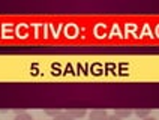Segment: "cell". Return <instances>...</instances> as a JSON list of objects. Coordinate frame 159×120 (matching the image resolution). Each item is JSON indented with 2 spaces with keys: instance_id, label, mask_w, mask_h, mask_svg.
<instances>
[{
  "instance_id": "obj_9",
  "label": "cell",
  "mask_w": 159,
  "mask_h": 120,
  "mask_svg": "<svg viewBox=\"0 0 159 120\" xmlns=\"http://www.w3.org/2000/svg\"><path fill=\"white\" fill-rule=\"evenodd\" d=\"M143 120H158V119H155V117H150V116H149V117H146V119H143Z\"/></svg>"
},
{
  "instance_id": "obj_5",
  "label": "cell",
  "mask_w": 159,
  "mask_h": 120,
  "mask_svg": "<svg viewBox=\"0 0 159 120\" xmlns=\"http://www.w3.org/2000/svg\"><path fill=\"white\" fill-rule=\"evenodd\" d=\"M53 120H75L74 117H71L68 113H60L59 116H56Z\"/></svg>"
},
{
  "instance_id": "obj_6",
  "label": "cell",
  "mask_w": 159,
  "mask_h": 120,
  "mask_svg": "<svg viewBox=\"0 0 159 120\" xmlns=\"http://www.w3.org/2000/svg\"><path fill=\"white\" fill-rule=\"evenodd\" d=\"M149 114H150V111H149V110H135V116L143 117V119L149 117Z\"/></svg>"
},
{
  "instance_id": "obj_1",
  "label": "cell",
  "mask_w": 159,
  "mask_h": 120,
  "mask_svg": "<svg viewBox=\"0 0 159 120\" xmlns=\"http://www.w3.org/2000/svg\"><path fill=\"white\" fill-rule=\"evenodd\" d=\"M108 113L105 110H93L89 114V120H107Z\"/></svg>"
},
{
  "instance_id": "obj_8",
  "label": "cell",
  "mask_w": 159,
  "mask_h": 120,
  "mask_svg": "<svg viewBox=\"0 0 159 120\" xmlns=\"http://www.w3.org/2000/svg\"><path fill=\"white\" fill-rule=\"evenodd\" d=\"M107 120H122V119H119L117 116H114V114H113V116H108V117H107Z\"/></svg>"
},
{
  "instance_id": "obj_7",
  "label": "cell",
  "mask_w": 159,
  "mask_h": 120,
  "mask_svg": "<svg viewBox=\"0 0 159 120\" xmlns=\"http://www.w3.org/2000/svg\"><path fill=\"white\" fill-rule=\"evenodd\" d=\"M45 114H47V116H53V117H56V116L60 114V111H59V110H47Z\"/></svg>"
},
{
  "instance_id": "obj_3",
  "label": "cell",
  "mask_w": 159,
  "mask_h": 120,
  "mask_svg": "<svg viewBox=\"0 0 159 120\" xmlns=\"http://www.w3.org/2000/svg\"><path fill=\"white\" fill-rule=\"evenodd\" d=\"M114 116H117L119 119H123V117H129L131 116V111L129 110H116Z\"/></svg>"
},
{
  "instance_id": "obj_2",
  "label": "cell",
  "mask_w": 159,
  "mask_h": 120,
  "mask_svg": "<svg viewBox=\"0 0 159 120\" xmlns=\"http://www.w3.org/2000/svg\"><path fill=\"white\" fill-rule=\"evenodd\" d=\"M68 114L71 116V117H74V119H81V117H84L87 113H86V110H68Z\"/></svg>"
},
{
  "instance_id": "obj_4",
  "label": "cell",
  "mask_w": 159,
  "mask_h": 120,
  "mask_svg": "<svg viewBox=\"0 0 159 120\" xmlns=\"http://www.w3.org/2000/svg\"><path fill=\"white\" fill-rule=\"evenodd\" d=\"M14 120H33V117L29 113H18Z\"/></svg>"
}]
</instances>
